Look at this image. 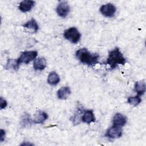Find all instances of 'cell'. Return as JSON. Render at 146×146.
Returning a JSON list of instances; mask_svg holds the SVG:
<instances>
[{"mask_svg": "<svg viewBox=\"0 0 146 146\" xmlns=\"http://www.w3.org/2000/svg\"><path fill=\"white\" fill-rule=\"evenodd\" d=\"M75 56L82 63L88 66H93L98 63L100 58L98 54L91 53L86 48H81L78 50Z\"/></svg>", "mask_w": 146, "mask_h": 146, "instance_id": "1", "label": "cell"}, {"mask_svg": "<svg viewBox=\"0 0 146 146\" xmlns=\"http://www.w3.org/2000/svg\"><path fill=\"white\" fill-rule=\"evenodd\" d=\"M126 62V59L118 47H115L109 52L106 61V63L112 69L115 68L119 64L124 65Z\"/></svg>", "mask_w": 146, "mask_h": 146, "instance_id": "2", "label": "cell"}, {"mask_svg": "<svg viewBox=\"0 0 146 146\" xmlns=\"http://www.w3.org/2000/svg\"><path fill=\"white\" fill-rule=\"evenodd\" d=\"M81 34L75 27H71L64 30L63 36L67 40L72 43H77L81 38Z\"/></svg>", "mask_w": 146, "mask_h": 146, "instance_id": "3", "label": "cell"}, {"mask_svg": "<svg viewBox=\"0 0 146 146\" xmlns=\"http://www.w3.org/2000/svg\"><path fill=\"white\" fill-rule=\"evenodd\" d=\"M38 55L36 51H26L21 53L20 56L17 59L19 65L21 63L28 64L34 59Z\"/></svg>", "mask_w": 146, "mask_h": 146, "instance_id": "4", "label": "cell"}, {"mask_svg": "<svg viewBox=\"0 0 146 146\" xmlns=\"http://www.w3.org/2000/svg\"><path fill=\"white\" fill-rule=\"evenodd\" d=\"M99 11L100 13L104 17L111 18L115 15L116 12V7L113 4L111 3H107L103 5L100 7Z\"/></svg>", "mask_w": 146, "mask_h": 146, "instance_id": "5", "label": "cell"}, {"mask_svg": "<svg viewBox=\"0 0 146 146\" xmlns=\"http://www.w3.org/2000/svg\"><path fill=\"white\" fill-rule=\"evenodd\" d=\"M123 135V130L121 127L112 125L106 131L105 136L109 139H117Z\"/></svg>", "mask_w": 146, "mask_h": 146, "instance_id": "6", "label": "cell"}, {"mask_svg": "<svg viewBox=\"0 0 146 146\" xmlns=\"http://www.w3.org/2000/svg\"><path fill=\"white\" fill-rule=\"evenodd\" d=\"M70 7L66 1H61L56 8L57 14L61 18H66L69 14Z\"/></svg>", "mask_w": 146, "mask_h": 146, "instance_id": "7", "label": "cell"}, {"mask_svg": "<svg viewBox=\"0 0 146 146\" xmlns=\"http://www.w3.org/2000/svg\"><path fill=\"white\" fill-rule=\"evenodd\" d=\"M48 114L43 111H37L33 115L32 119L34 124H43L47 119Z\"/></svg>", "mask_w": 146, "mask_h": 146, "instance_id": "8", "label": "cell"}, {"mask_svg": "<svg viewBox=\"0 0 146 146\" xmlns=\"http://www.w3.org/2000/svg\"><path fill=\"white\" fill-rule=\"evenodd\" d=\"M127 122V117L121 113H115L112 119V125L116 126L122 127L126 124Z\"/></svg>", "mask_w": 146, "mask_h": 146, "instance_id": "9", "label": "cell"}, {"mask_svg": "<svg viewBox=\"0 0 146 146\" xmlns=\"http://www.w3.org/2000/svg\"><path fill=\"white\" fill-rule=\"evenodd\" d=\"M35 2L34 1L24 0L19 3L18 9L21 11L23 13H26L30 11L35 6Z\"/></svg>", "mask_w": 146, "mask_h": 146, "instance_id": "10", "label": "cell"}, {"mask_svg": "<svg viewBox=\"0 0 146 146\" xmlns=\"http://www.w3.org/2000/svg\"><path fill=\"white\" fill-rule=\"evenodd\" d=\"M81 120L87 124L94 123L96 121V118L93 111L92 110H86L81 117Z\"/></svg>", "mask_w": 146, "mask_h": 146, "instance_id": "11", "label": "cell"}, {"mask_svg": "<svg viewBox=\"0 0 146 146\" xmlns=\"http://www.w3.org/2000/svg\"><path fill=\"white\" fill-rule=\"evenodd\" d=\"M71 89L68 86L62 87L57 91V96L60 100H66L71 94Z\"/></svg>", "mask_w": 146, "mask_h": 146, "instance_id": "12", "label": "cell"}, {"mask_svg": "<svg viewBox=\"0 0 146 146\" xmlns=\"http://www.w3.org/2000/svg\"><path fill=\"white\" fill-rule=\"evenodd\" d=\"M47 62L44 58L40 57L35 59L33 63V67L35 70L42 71L46 67Z\"/></svg>", "mask_w": 146, "mask_h": 146, "instance_id": "13", "label": "cell"}, {"mask_svg": "<svg viewBox=\"0 0 146 146\" xmlns=\"http://www.w3.org/2000/svg\"><path fill=\"white\" fill-rule=\"evenodd\" d=\"M146 86L144 80L136 82L134 85V91L137 93V95L141 96L145 92Z\"/></svg>", "mask_w": 146, "mask_h": 146, "instance_id": "14", "label": "cell"}, {"mask_svg": "<svg viewBox=\"0 0 146 146\" xmlns=\"http://www.w3.org/2000/svg\"><path fill=\"white\" fill-rule=\"evenodd\" d=\"M60 82V77L55 71H51L49 73L47 77V82L51 86H55Z\"/></svg>", "mask_w": 146, "mask_h": 146, "instance_id": "15", "label": "cell"}, {"mask_svg": "<svg viewBox=\"0 0 146 146\" xmlns=\"http://www.w3.org/2000/svg\"><path fill=\"white\" fill-rule=\"evenodd\" d=\"M23 27L25 29L32 30L34 33L37 32L39 29V26L37 22L34 18H31L30 20L26 22L24 25H23Z\"/></svg>", "mask_w": 146, "mask_h": 146, "instance_id": "16", "label": "cell"}, {"mask_svg": "<svg viewBox=\"0 0 146 146\" xmlns=\"http://www.w3.org/2000/svg\"><path fill=\"white\" fill-rule=\"evenodd\" d=\"M19 64L18 63V60L15 59H9L5 66V69L9 70L17 71L19 69Z\"/></svg>", "mask_w": 146, "mask_h": 146, "instance_id": "17", "label": "cell"}, {"mask_svg": "<svg viewBox=\"0 0 146 146\" xmlns=\"http://www.w3.org/2000/svg\"><path fill=\"white\" fill-rule=\"evenodd\" d=\"M141 102V99L140 96L136 95L135 96H129L127 99V102L131 106H137Z\"/></svg>", "mask_w": 146, "mask_h": 146, "instance_id": "18", "label": "cell"}, {"mask_svg": "<svg viewBox=\"0 0 146 146\" xmlns=\"http://www.w3.org/2000/svg\"><path fill=\"white\" fill-rule=\"evenodd\" d=\"M31 124H33V120L31 119L30 115L28 113L23 115V117L21 119V124L22 127H25Z\"/></svg>", "mask_w": 146, "mask_h": 146, "instance_id": "19", "label": "cell"}, {"mask_svg": "<svg viewBox=\"0 0 146 146\" xmlns=\"http://www.w3.org/2000/svg\"><path fill=\"white\" fill-rule=\"evenodd\" d=\"M7 106V101L3 99L2 97H1L0 98V108L1 110H3Z\"/></svg>", "mask_w": 146, "mask_h": 146, "instance_id": "20", "label": "cell"}, {"mask_svg": "<svg viewBox=\"0 0 146 146\" xmlns=\"http://www.w3.org/2000/svg\"><path fill=\"white\" fill-rule=\"evenodd\" d=\"M5 136H6V131L3 129H1V130H0V141H1V142L3 141V140H5Z\"/></svg>", "mask_w": 146, "mask_h": 146, "instance_id": "21", "label": "cell"}]
</instances>
